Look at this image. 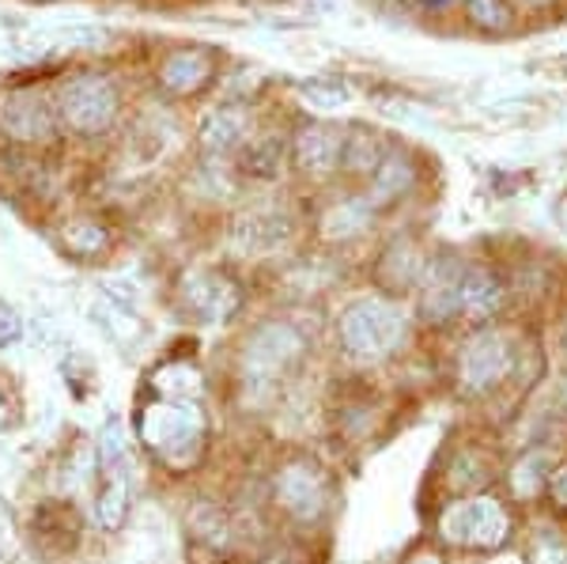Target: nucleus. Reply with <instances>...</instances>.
Returning a JSON list of instances; mask_svg holds the SVG:
<instances>
[{"instance_id": "8", "label": "nucleus", "mask_w": 567, "mask_h": 564, "mask_svg": "<svg viewBox=\"0 0 567 564\" xmlns=\"http://www.w3.org/2000/svg\"><path fill=\"white\" fill-rule=\"evenodd\" d=\"M182 304L205 326H224L243 307V288L219 269H194L182 280Z\"/></svg>"}, {"instance_id": "6", "label": "nucleus", "mask_w": 567, "mask_h": 564, "mask_svg": "<svg viewBox=\"0 0 567 564\" xmlns=\"http://www.w3.org/2000/svg\"><path fill=\"white\" fill-rule=\"evenodd\" d=\"M439 531H443V539L454 545L492 550V545H499L507 539L511 520L492 496H473V500H462V504L446 507L443 520H439Z\"/></svg>"}, {"instance_id": "13", "label": "nucleus", "mask_w": 567, "mask_h": 564, "mask_svg": "<svg viewBox=\"0 0 567 564\" xmlns=\"http://www.w3.org/2000/svg\"><path fill=\"white\" fill-rule=\"evenodd\" d=\"M341 148H344L341 133H337L333 125L315 122V125H307V130H299L291 156H296V167L303 171L307 178H326L341 167Z\"/></svg>"}, {"instance_id": "11", "label": "nucleus", "mask_w": 567, "mask_h": 564, "mask_svg": "<svg viewBox=\"0 0 567 564\" xmlns=\"http://www.w3.org/2000/svg\"><path fill=\"white\" fill-rule=\"evenodd\" d=\"M462 280L465 269L454 258H439L424 273V293H420V315L427 322H446L454 311H462Z\"/></svg>"}, {"instance_id": "26", "label": "nucleus", "mask_w": 567, "mask_h": 564, "mask_svg": "<svg viewBox=\"0 0 567 564\" xmlns=\"http://www.w3.org/2000/svg\"><path fill=\"white\" fill-rule=\"evenodd\" d=\"M95 515L103 531H117L130 515V478H106L103 493L95 500Z\"/></svg>"}, {"instance_id": "16", "label": "nucleus", "mask_w": 567, "mask_h": 564, "mask_svg": "<svg viewBox=\"0 0 567 564\" xmlns=\"http://www.w3.org/2000/svg\"><path fill=\"white\" fill-rule=\"evenodd\" d=\"M58 243L72 258H99V254L110 247V227L99 221V216L76 213L58 227Z\"/></svg>"}, {"instance_id": "7", "label": "nucleus", "mask_w": 567, "mask_h": 564, "mask_svg": "<svg viewBox=\"0 0 567 564\" xmlns=\"http://www.w3.org/2000/svg\"><path fill=\"white\" fill-rule=\"evenodd\" d=\"M231 250L243 258H272L296 239V221L284 208H250V213L235 216L231 224Z\"/></svg>"}, {"instance_id": "27", "label": "nucleus", "mask_w": 567, "mask_h": 564, "mask_svg": "<svg viewBox=\"0 0 567 564\" xmlns=\"http://www.w3.org/2000/svg\"><path fill=\"white\" fill-rule=\"evenodd\" d=\"M545 474H548L545 454H526V459L515 466V474H511V485H515L518 496H537L545 485Z\"/></svg>"}, {"instance_id": "9", "label": "nucleus", "mask_w": 567, "mask_h": 564, "mask_svg": "<svg viewBox=\"0 0 567 564\" xmlns=\"http://www.w3.org/2000/svg\"><path fill=\"white\" fill-rule=\"evenodd\" d=\"M326 500H329V489H326V474L307 459H296L277 474V504L291 520L299 523H315L318 515L326 512Z\"/></svg>"}, {"instance_id": "12", "label": "nucleus", "mask_w": 567, "mask_h": 564, "mask_svg": "<svg viewBox=\"0 0 567 564\" xmlns=\"http://www.w3.org/2000/svg\"><path fill=\"white\" fill-rule=\"evenodd\" d=\"M213 53L200 50V45H186V50H171L167 58L159 61V72H155V80H159V88L167 91V95H194L213 80Z\"/></svg>"}, {"instance_id": "15", "label": "nucleus", "mask_w": 567, "mask_h": 564, "mask_svg": "<svg viewBox=\"0 0 567 564\" xmlns=\"http://www.w3.org/2000/svg\"><path fill=\"white\" fill-rule=\"evenodd\" d=\"M110 45V34L103 27H53V31H42L27 42V50H34L39 58H53V53H103Z\"/></svg>"}, {"instance_id": "24", "label": "nucleus", "mask_w": 567, "mask_h": 564, "mask_svg": "<svg viewBox=\"0 0 567 564\" xmlns=\"http://www.w3.org/2000/svg\"><path fill=\"white\" fill-rule=\"evenodd\" d=\"M91 322H95L114 345H130L136 334H141V322H136V315L122 311V307H114L110 299H99V304H91Z\"/></svg>"}, {"instance_id": "29", "label": "nucleus", "mask_w": 567, "mask_h": 564, "mask_svg": "<svg viewBox=\"0 0 567 564\" xmlns=\"http://www.w3.org/2000/svg\"><path fill=\"white\" fill-rule=\"evenodd\" d=\"M382 262H386L390 269H398V273H401L398 285H413V280L420 277V258H416V250L409 247V243H393L390 254H386ZM386 266H382V269H386Z\"/></svg>"}, {"instance_id": "30", "label": "nucleus", "mask_w": 567, "mask_h": 564, "mask_svg": "<svg viewBox=\"0 0 567 564\" xmlns=\"http://www.w3.org/2000/svg\"><path fill=\"white\" fill-rule=\"evenodd\" d=\"M529 564H567V542L542 539L529 553Z\"/></svg>"}, {"instance_id": "34", "label": "nucleus", "mask_w": 567, "mask_h": 564, "mask_svg": "<svg viewBox=\"0 0 567 564\" xmlns=\"http://www.w3.org/2000/svg\"><path fill=\"white\" fill-rule=\"evenodd\" d=\"M424 4H427V8H451L454 0H424Z\"/></svg>"}, {"instance_id": "35", "label": "nucleus", "mask_w": 567, "mask_h": 564, "mask_svg": "<svg viewBox=\"0 0 567 564\" xmlns=\"http://www.w3.org/2000/svg\"><path fill=\"white\" fill-rule=\"evenodd\" d=\"M560 224H564V232H567V197L560 202Z\"/></svg>"}, {"instance_id": "2", "label": "nucleus", "mask_w": 567, "mask_h": 564, "mask_svg": "<svg viewBox=\"0 0 567 564\" xmlns=\"http://www.w3.org/2000/svg\"><path fill=\"white\" fill-rule=\"evenodd\" d=\"M136 435L155 459L167 466H189L197 459L200 443H205V413L197 402H175V398H159V402L144 406L136 417Z\"/></svg>"}, {"instance_id": "18", "label": "nucleus", "mask_w": 567, "mask_h": 564, "mask_svg": "<svg viewBox=\"0 0 567 564\" xmlns=\"http://www.w3.org/2000/svg\"><path fill=\"white\" fill-rule=\"evenodd\" d=\"M374 216V205L363 202V197H344L333 208H326L322 216V235L326 239H352V235L368 232Z\"/></svg>"}, {"instance_id": "1", "label": "nucleus", "mask_w": 567, "mask_h": 564, "mask_svg": "<svg viewBox=\"0 0 567 564\" xmlns=\"http://www.w3.org/2000/svg\"><path fill=\"white\" fill-rule=\"evenodd\" d=\"M61 130L72 136H106L122 117V88L106 72H69L53 84Z\"/></svg>"}, {"instance_id": "10", "label": "nucleus", "mask_w": 567, "mask_h": 564, "mask_svg": "<svg viewBox=\"0 0 567 564\" xmlns=\"http://www.w3.org/2000/svg\"><path fill=\"white\" fill-rule=\"evenodd\" d=\"M462 383L465 390H473V394H484V390H492L496 383H503V376L511 371V345L503 334L496 330H484L477 338L465 341L462 349Z\"/></svg>"}, {"instance_id": "19", "label": "nucleus", "mask_w": 567, "mask_h": 564, "mask_svg": "<svg viewBox=\"0 0 567 564\" xmlns=\"http://www.w3.org/2000/svg\"><path fill=\"white\" fill-rule=\"evenodd\" d=\"M503 304V285L492 277L488 269H465L462 280V311L470 318H488L496 315Z\"/></svg>"}, {"instance_id": "20", "label": "nucleus", "mask_w": 567, "mask_h": 564, "mask_svg": "<svg viewBox=\"0 0 567 564\" xmlns=\"http://www.w3.org/2000/svg\"><path fill=\"white\" fill-rule=\"evenodd\" d=\"M239 167L250 178H277L284 167V141L277 133L269 136H254L239 148Z\"/></svg>"}, {"instance_id": "17", "label": "nucleus", "mask_w": 567, "mask_h": 564, "mask_svg": "<svg viewBox=\"0 0 567 564\" xmlns=\"http://www.w3.org/2000/svg\"><path fill=\"white\" fill-rule=\"evenodd\" d=\"M416 182V167L405 152H386L379 163V171L371 175V205L393 202V197L409 194V186Z\"/></svg>"}, {"instance_id": "25", "label": "nucleus", "mask_w": 567, "mask_h": 564, "mask_svg": "<svg viewBox=\"0 0 567 564\" xmlns=\"http://www.w3.org/2000/svg\"><path fill=\"white\" fill-rule=\"evenodd\" d=\"M299 99H303L310 111L333 114L352 103V91H349V84H341V80L315 76V80H303V84H299Z\"/></svg>"}, {"instance_id": "36", "label": "nucleus", "mask_w": 567, "mask_h": 564, "mask_svg": "<svg viewBox=\"0 0 567 564\" xmlns=\"http://www.w3.org/2000/svg\"><path fill=\"white\" fill-rule=\"evenodd\" d=\"M4 413H8V409H4V402H0V424H4Z\"/></svg>"}, {"instance_id": "3", "label": "nucleus", "mask_w": 567, "mask_h": 564, "mask_svg": "<svg viewBox=\"0 0 567 564\" xmlns=\"http://www.w3.org/2000/svg\"><path fill=\"white\" fill-rule=\"evenodd\" d=\"M61 133L53 88L42 84H12L0 91V141L20 152L50 148Z\"/></svg>"}, {"instance_id": "5", "label": "nucleus", "mask_w": 567, "mask_h": 564, "mask_svg": "<svg viewBox=\"0 0 567 564\" xmlns=\"http://www.w3.org/2000/svg\"><path fill=\"white\" fill-rule=\"evenodd\" d=\"M303 357V334L288 322H265L246 338L243 345V390L246 398H265L277 379L288 376L296 368V360Z\"/></svg>"}, {"instance_id": "32", "label": "nucleus", "mask_w": 567, "mask_h": 564, "mask_svg": "<svg viewBox=\"0 0 567 564\" xmlns=\"http://www.w3.org/2000/svg\"><path fill=\"white\" fill-rule=\"evenodd\" d=\"M553 496H556V504L567 507V466H560L553 474Z\"/></svg>"}, {"instance_id": "4", "label": "nucleus", "mask_w": 567, "mask_h": 564, "mask_svg": "<svg viewBox=\"0 0 567 564\" xmlns=\"http://www.w3.org/2000/svg\"><path fill=\"white\" fill-rule=\"evenodd\" d=\"M405 311H401L393 299H355L344 307L337 334H341V349L352 360H382L386 352H393L405 338Z\"/></svg>"}, {"instance_id": "23", "label": "nucleus", "mask_w": 567, "mask_h": 564, "mask_svg": "<svg viewBox=\"0 0 567 564\" xmlns=\"http://www.w3.org/2000/svg\"><path fill=\"white\" fill-rule=\"evenodd\" d=\"M382 156H386V148H382V141L368 130H355L349 141H344L341 148V167L349 171V175H374L379 171Z\"/></svg>"}, {"instance_id": "21", "label": "nucleus", "mask_w": 567, "mask_h": 564, "mask_svg": "<svg viewBox=\"0 0 567 564\" xmlns=\"http://www.w3.org/2000/svg\"><path fill=\"white\" fill-rule=\"evenodd\" d=\"M95 459H99V470L106 478H130L133 470V459H130V440H125V429L117 417H110L99 432V448H95Z\"/></svg>"}, {"instance_id": "28", "label": "nucleus", "mask_w": 567, "mask_h": 564, "mask_svg": "<svg viewBox=\"0 0 567 564\" xmlns=\"http://www.w3.org/2000/svg\"><path fill=\"white\" fill-rule=\"evenodd\" d=\"M465 8H470V20L481 27V31H507L511 27V8L507 0H465Z\"/></svg>"}, {"instance_id": "22", "label": "nucleus", "mask_w": 567, "mask_h": 564, "mask_svg": "<svg viewBox=\"0 0 567 564\" xmlns=\"http://www.w3.org/2000/svg\"><path fill=\"white\" fill-rule=\"evenodd\" d=\"M152 387L159 398H175V402H197L200 394V371L186 360H171L163 363L152 376Z\"/></svg>"}, {"instance_id": "33", "label": "nucleus", "mask_w": 567, "mask_h": 564, "mask_svg": "<svg viewBox=\"0 0 567 564\" xmlns=\"http://www.w3.org/2000/svg\"><path fill=\"white\" fill-rule=\"evenodd\" d=\"M409 564H443V561H439L435 553H420V557H413Z\"/></svg>"}, {"instance_id": "31", "label": "nucleus", "mask_w": 567, "mask_h": 564, "mask_svg": "<svg viewBox=\"0 0 567 564\" xmlns=\"http://www.w3.org/2000/svg\"><path fill=\"white\" fill-rule=\"evenodd\" d=\"M27 322L12 311H0V349H12L16 341H23Z\"/></svg>"}, {"instance_id": "14", "label": "nucleus", "mask_w": 567, "mask_h": 564, "mask_svg": "<svg viewBox=\"0 0 567 564\" xmlns=\"http://www.w3.org/2000/svg\"><path fill=\"white\" fill-rule=\"evenodd\" d=\"M246 133H250V117H246L243 106H216V111H208L205 122H200L197 141L208 156H227V152L243 148V144L250 141Z\"/></svg>"}]
</instances>
